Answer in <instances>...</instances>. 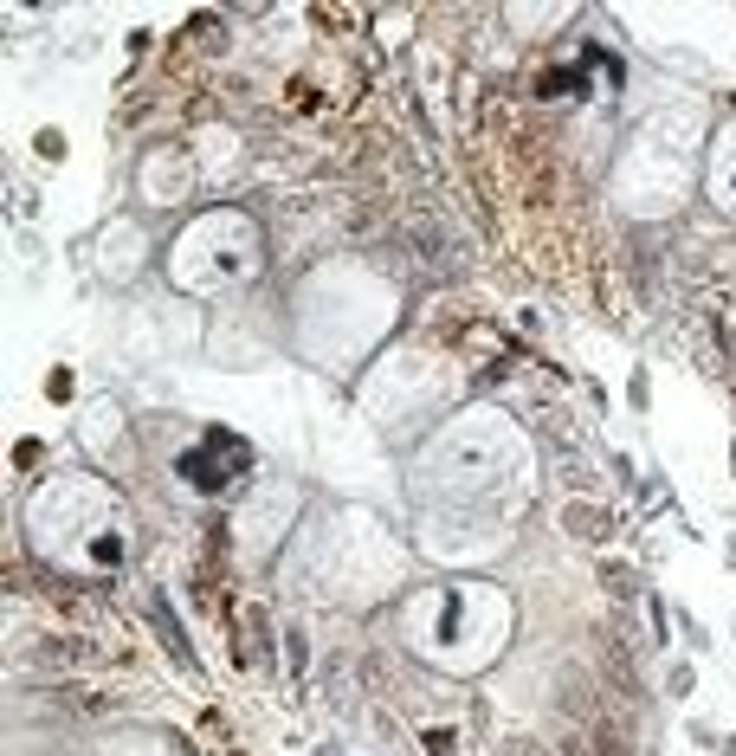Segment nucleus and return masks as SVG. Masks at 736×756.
Segmentation results:
<instances>
[{
	"mask_svg": "<svg viewBox=\"0 0 736 756\" xmlns=\"http://www.w3.org/2000/svg\"><path fill=\"white\" fill-rule=\"evenodd\" d=\"M568 530L575 536H601L608 530V511L601 505H568Z\"/></svg>",
	"mask_w": 736,
	"mask_h": 756,
	"instance_id": "obj_1",
	"label": "nucleus"
},
{
	"mask_svg": "<svg viewBox=\"0 0 736 756\" xmlns=\"http://www.w3.org/2000/svg\"><path fill=\"white\" fill-rule=\"evenodd\" d=\"M510 756H549L543 743H517V750H510Z\"/></svg>",
	"mask_w": 736,
	"mask_h": 756,
	"instance_id": "obj_4",
	"label": "nucleus"
},
{
	"mask_svg": "<svg viewBox=\"0 0 736 756\" xmlns=\"http://www.w3.org/2000/svg\"><path fill=\"white\" fill-rule=\"evenodd\" d=\"M156 614H162V640L175 647V659H181V666H194V653H188V640H181V628L169 621V608H156Z\"/></svg>",
	"mask_w": 736,
	"mask_h": 756,
	"instance_id": "obj_3",
	"label": "nucleus"
},
{
	"mask_svg": "<svg viewBox=\"0 0 736 756\" xmlns=\"http://www.w3.org/2000/svg\"><path fill=\"white\" fill-rule=\"evenodd\" d=\"M601 582H608V588H614V595H627V601H633V595H639V582H633V576H627V569H620V563H601Z\"/></svg>",
	"mask_w": 736,
	"mask_h": 756,
	"instance_id": "obj_2",
	"label": "nucleus"
}]
</instances>
